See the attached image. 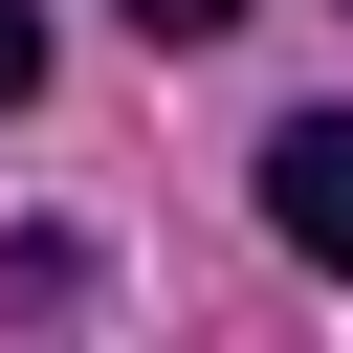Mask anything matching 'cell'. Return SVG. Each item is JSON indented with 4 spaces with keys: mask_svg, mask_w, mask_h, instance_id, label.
Returning <instances> with one entry per match:
<instances>
[{
    "mask_svg": "<svg viewBox=\"0 0 353 353\" xmlns=\"http://www.w3.org/2000/svg\"><path fill=\"white\" fill-rule=\"evenodd\" d=\"M22 88H44V0H0V110H22Z\"/></svg>",
    "mask_w": 353,
    "mask_h": 353,
    "instance_id": "2",
    "label": "cell"
},
{
    "mask_svg": "<svg viewBox=\"0 0 353 353\" xmlns=\"http://www.w3.org/2000/svg\"><path fill=\"white\" fill-rule=\"evenodd\" d=\"M132 22H154V44H221V22H243V0H132Z\"/></svg>",
    "mask_w": 353,
    "mask_h": 353,
    "instance_id": "3",
    "label": "cell"
},
{
    "mask_svg": "<svg viewBox=\"0 0 353 353\" xmlns=\"http://www.w3.org/2000/svg\"><path fill=\"white\" fill-rule=\"evenodd\" d=\"M265 221H287L309 265H353V110H287V132H265Z\"/></svg>",
    "mask_w": 353,
    "mask_h": 353,
    "instance_id": "1",
    "label": "cell"
}]
</instances>
